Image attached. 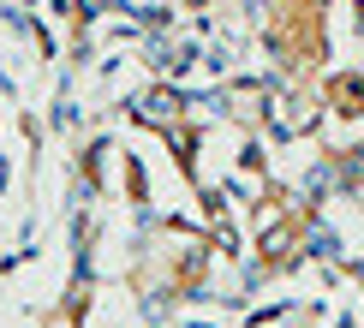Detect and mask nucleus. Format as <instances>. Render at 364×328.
<instances>
[{
	"instance_id": "f257e3e1",
	"label": "nucleus",
	"mask_w": 364,
	"mask_h": 328,
	"mask_svg": "<svg viewBox=\"0 0 364 328\" xmlns=\"http://www.w3.org/2000/svg\"><path fill=\"white\" fill-rule=\"evenodd\" d=\"M179 114H186V102H179L173 89H149V96H138V119L144 126H173Z\"/></svg>"
},
{
	"instance_id": "f03ea898",
	"label": "nucleus",
	"mask_w": 364,
	"mask_h": 328,
	"mask_svg": "<svg viewBox=\"0 0 364 328\" xmlns=\"http://www.w3.org/2000/svg\"><path fill=\"white\" fill-rule=\"evenodd\" d=\"M293 239H299V221H287V227L263 233V257H287V251H293Z\"/></svg>"
},
{
	"instance_id": "7ed1b4c3",
	"label": "nucleus",
	"mask_w": 364,
	"mask_h": 328,
	"mask_svg": "<svg viewBox=\"0 0 364 328\" xmlns=\"http://www.w3.org/2000/svg\"><path fill=\"white\" fill-rule=\"evenodd\" d=\"M335 102H341L346 114H358V108H364V84H358V78H341V89H335Z\"/></svg>"
}]
</instances>
